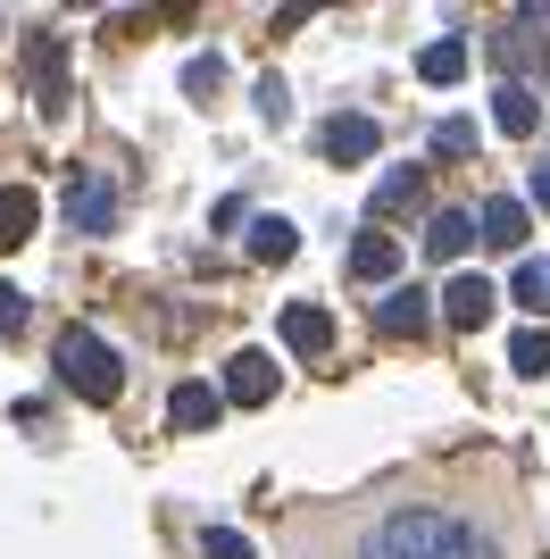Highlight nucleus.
Returning <instances> with one entry per match:
<instances>
[{"mask_svg": "<svg viewBox=\"0 0 550 559\" xmlns=\"http://www.w3.org/2000/svg\"><path fill=\"white\" fill-rule=\"evenodd\" d=\"M359 559H492V543L451 510H384L367 526Z\"/></svg>", "mask_w": 550, "mask_h": 559, "instance_id": "obj_1", "label": "nucleus"}, {"mask_svg": "<svg viewBox=\"0 0 550 559\" xmlns=\"http://www.w3.org/2000/svg\"><path fill=\"white\" fill-rule=\"evenodd\" d=\"M59 384H75L84 401H117L125 393V359H117L92 326H68L59 334Z\"/></svg>", "mask_w": 550, "mask_h": 559, "instance_id": "obj_2", "label": "nucleus"}, {"mask_svg": "<svg viewBox=\"0 0 550 559\" xmlns=\"http://www.w3.org/2000/svg\"><path fill=\"white\" fill-rule=\"evenodd\" d=\"M25 75H34V109L68 117V43L59 34H25Z\"/></svg>", "mask_w": 550, "mask_h": 559, "instance_id": "obj_3", "label": "nucleus"}, {"mask_svg": "<svg viewBox=\"0 0 550 559\" xmlns=\"http://www.w3.org/2000/svg\"><path fill=\"white\" fill-rule=\"evenodd\" d=\"M492 309H501V284H483V276H451L442 284V318H451L458 334L492 326Z\"/></svg>", "mask_w": 550, "mask_h": 559, "instance_id": "obj_4", "label": "nucleus"}, {"mask_svg": "<svg viewBox=\"0 0 550 559\" xmlns=\"http://www.w3.org/2000/svg\"><path fill=\"white\" fill-rule=\"evenodd\" d=\"M217 418H226V393H217V384H201V376L167 393V426H176V435H208Z\"/></svg>", "mask_w": 550, "mask_h": 559, "instance_id": "obj_5", "label": "nucleus"}, {"mask_svg": "<svg viewBox=\"0 0 550 559\" xmlns=\"http://www.w3.org/2000/svg\"><path fill=\"white\" fill-rule=\"evenodd\" d=\"M375 151H384V126H375V117H334V126H325V159L334 167H359V159H375Z\"/></svg>", "mask_w": 550, "mask_h": 559, "instance_id": "obj_6", "label": "nucleus"}, {"mask_svg": "<svg viewBox=\"0 0 550 559\" xmlns=\"http://www.w3.org/2000/svg\"><path fill=\"white\" fill-rule=\"evenodd\" d=\"M226 401H242V409L275 401V359H267V350H234V359H226Z\"/></svg>", "mask_w": 550, "mask_h": 559, "instance_id": "obj_7", "label": "nucleus"}, {"mask_svg": "<svg viewBox=\"0 0 550 559\" xmlns=\"http://www.w3.org/2000/svg\"><path fill=\"white\" fill-rule=\"evenodd\" d=\"M68 226L75 234H109L117 226V192L100 185V176H75L68 185Z\"/></svg>", "mask_w": 550, "mask_h": 559, "instance_id": "obj_8", "label": "nucleus"}, {"mask_svg": "<svg viewBox=\"0 0 550 559\" xmlns=\"http://www.w3.org/2000/svg\"><path fill=\"white\" fill-rule=\"evenodd\" d=\"M284 343H292L300 359H325V350H334V318H325V301H292V309H284Z\"/></svg>", "mask_w": 550, "mask_h": 559, "instance_id": "obj_9", "label": "nucleus"}, {"mask_svg": "<svg viewBox=\"0 0 550 559\" xmlns=\"http://www.w3.org/2000/svg\"><path fill=\"white\" fill-rule=\"evenodd\" d=\"M375 326H384V334H426V326H434V293H417V284L384 293V301H375Z\"/></svg>", "mask_w": 550, "mask_h": 559, "instance_id": "obj_10", "label": "nucleus"}, {"mask_svg": "<svg viewBox=\"0 0 550 559\" xmlns=\"http://www.w3.org/2000/svg\"><path fill=\"white\" fill-rule=\"evenodd\" d=\"M492 126H501L509 142H526L534 126H542V109H534V93H526V84H517V75H509L501 93H492Z\"/></svg>", "mask_w": 550, "mask_h": 559, "instance_id": "obj_11", "label": "nucleus"}, {"mask_svg": "<svg viewBox=\"0 0 550 559\" xmlns=\"http://www.w3.org/2000/svg\"><path fill=\"white\" fill-rule=\"evenodd\" d=\"M526 226H534L526 201H509V192L483 201V242H492V251H526Z\"/></svg>", "mask_w": 550, "mask_h": 559, "instance_id": "obj_12", "label": "nucleus"}, {"mask_svg": "<svg viewBox=\"0 0 550 559\" xmlns=\"http://www.w3.org/2000/svg\"><path fill=\"white\" fill-rule=\"evenodd\" d=\"M34 217H43V201L25 185H0V251H17V242H34Z\"/></svg>", "mask_w": 550, "mask_h": 559, "instance_id": "obj_13", "label": "nucleus"}, {"mask_svg": "<svg viewBox=\"0 0 550 559\" xmlns=\"http://www.w3.org/2000/svg\"><path fill=\"white\" fill-rule=\"evenodd\" d=\"M467 242H476V217H467V210H434V226H426V259H467Z\"/></svg>", "mask_w": 550, "mask_h": 559, "instance_id": "obj_14", "label": "nucleus"}, {"mask_svg": "<svg viewBox=\"0 0 550 559\" xmlns=\"http://www.w3.org/2000/svg\"><path fill=\"white\" fill-rule=\"evenodd\" d=\"M392 267H400V242H392V234H359V242H350V276L359 284H384Z\"/></svg>", "mask_w": 550, "mask_h": 559, "instance_id": "obj_15", "label": "nucleus"}, {"mask_svg": "<svg viewBox=\"0 0 550 559\" xmlns=\"http://www.w3.org/2000/svg\"><path fill=\"white\" fill-rule=\"evenodd\" d=\"M292 251H300V226H292V217H251V259L284 267Z\"/></svg>", "mask_w": 550, "mask_h": 559, "instance_id": "obj_16", "label": "nucleus"}, {"mask_svg": "<svg viewBox=\"0 0 550 559\" xmlns=\"http://www.w3.org/2000/svg\"><path fill=\"white\" fill-rule=\"evenodd\" d=\"M417 75H426V84H458V75H467V43H458V34L426 43V50H417Z\"/></svg>", "mask_w": 550, "mask_h": 559, "instance_id": "obj_17", "label": "nucleus"}, {"mask_svg": "<svg viewBox=\"0 0 550 559\" xmlns=\"http://www.w3.org/2000/svg\"><path fill=\"white\" fill-rule=\"evenodd\" d=\"M509 301L550 318V259H517V276H509Z\"/></svg>", "mask_w": 550, "mask_h": 559, "instance_id": "obj_18", "label": "nucleus"}, {"mask_svg": "<svg viewBox=\"0 0 550 559\" xmlns=\"http://www.w3.org/2000/svg\"><path fill=\"white\" fill-rule=\"evenodd\" d=\"M509 368L517 376H550V326H517L509 334Z\"/></svg>", "mask_w": 550, "mask_h": 559, "instance_id": "obj_19", "label": "nucleus"}, {"mask_svg": "<svg viewBox=\"0 0 550 559\" xmlns=\"http://www.w3.org/2000/svg\"><path fill=\"white\" fill-rule=\"evenodd\" d=\"M434 151H442V159H467V151H476V117H442V126H434Z\"/></svg>", "mask_w": 550, "mask_h": 559, "instance_id": "obj_20", "label": "nucleus"}, {"mask_svg": "<svg viewBox=\"0 0 550 559\" xmlns=\"http://www.w3.org/2000/svg\"><path fill=\"white\" fill-rule=\"evenodd\" d=\"M217 84H226V59H217V50L183 68V93H192V100H208V93H217Z\"/></svg>", "mask_w": 550, "mask_h": 559, "instance_id": "obj_21", "label": "nucleus"}, {"mask_svg": "<svg viewBox=\"0 0 550 559\" xmlns=\"http://www.w3.org/2000/svg\"><path fill=\"white\" fill-rule=\"evenodd\" d=\"M409 192H417V167H392L384 185H375V217H384V210H400Z\"/></svg>", "mask_w": 550, "mask_h": 559, "instance_id": "obj_22", "label": "nucleus"}, {"mask_svg": "<svg viewBox=\"0 0 550 559\" xmlns=\"http://www.w3.org/2000/svg\"><path fill=\"white\" fill-rule=\"evenodd\" d=\"M201 551H208V559H251V535H234V526H208Z\"/></svg>", "mask_w": 550, "mask_h": 559, "instance_id": "obj_23", "label": "nucleus"}, {"mask_svg": "<svg viewBox=\"0 0 550 559\" xmlns=\"http://www.w3.org/2000/svg\"><path fill=\"white\" fill-rule=\"evenodd\" d=\"M259 117H275V126L292 117V93H284V75H267V84H259Z\"/></svg>", "mask_w": 550, "mask_h": 559, "instance_id": "obj_24", "label": "nucleus"}, {"mask_svg": "<svg viewBox=\"0 0 550 559\" xmlns=\"http://www.w3.org/2000/svg\"><path fill=\"white\" fill-rule=\"evenodd\" d=\"M25 326V293L17 284H0V334H17Z\"/></svg>", "mask_w": 550, "mask_h": 559, "instance_id": "obj_25", "label": "nucleus"}, {"mask_svg": "<svg viewBox=\"0 0 550 559\" xmlns=\"http://www.w3.org/2000/svg\"><path fill=\"white\" fill-rule=\"evenodd\" d=\"M534 201H542V217H550V159L534 167Z\"/></svg>", "mask_w": 550, "mask_h": 559, "instance_id": "obj_26", "label": "nucleus"}]
</instances>
